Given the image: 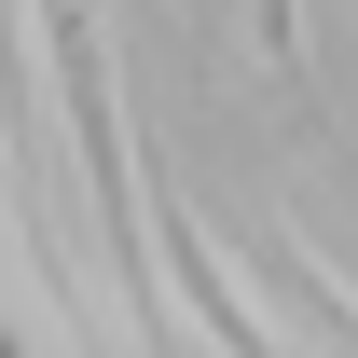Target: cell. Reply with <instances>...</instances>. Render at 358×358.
Wrapping results in <instances>:
<instances>
[{"mask_svg": "<svg viewBox=\"0 0 358 358\" xmlns=\"http://www.w3.org/2000/svg\"><path fill=\"white\" fill-rule=\"evenodd\" d=\"M42 14V69H55V110H69V152H83V193H96V234H110V289H124V317L166 345V289H152V179H138L124 152V96H110V55H96V14L83 0H28Z\"/></svg>", "mask_w": 358, "mask_h": 358, "instance_id": "6da1fadb", "label": "cell"}, {"mask_svg": "<svg viewBox=\"0 0 358 358\" xmlns=\"http://www.w3.org/2000/svg\"><path fill=\"white\" fill-rule=\"evenodd\" d=\"M152 248H166V262H179V289H193V317H207V331H221L234 358H262V317H248V303H234V289H221V248L193 234V207H179L166 179H152Z\"/></svg>", "mask_w": 358, "mask_h": 358, "instance_id": "7a4b0ae2", "label": "cell"}, {"mask_svg": "<svg viewBox=\"0 0 358 358\" xmlns=\"http://www.w3.org/2000/svg\"><path fill=\"white\" fill-rule=\"evenodd\" d=\"M248 42H262L275 69H289V55H303V14H289V0H248Z\"/></svg>", "mask_w": 358, "mask_h": 358, "instance_id": "3957f363", "label": "cell"}]
</instances>
